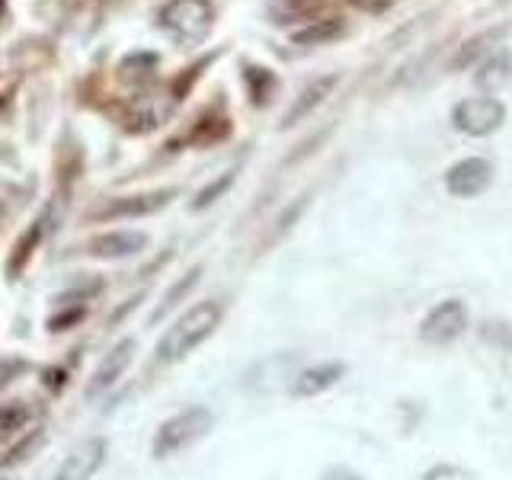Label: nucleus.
I'll use <instances>...</instances> for the list:
<instances>
[{
  "label": "nucleus",
  "instance_id": "nucleus-1",
  "mask_svg": "<svg viewBox=\"0 0 512 480\" xmlns=\"http://www.w3.org/2000/svg\"><path fill=\"white\" fill-rule=\"evenodd\" d=\"M221 317H224V308H221L218 301L192 304V308L176 317L173 324L167 327V333L160 336L157 362L160 365H173V362L186 359L192 349H199L208 340V336H212L221 327Z\"/></svg>",
  "mask_w": 512,
  "mask_h": 480
},
{
  "label": "nucleus",
  "instance_id": "nucleus-2",
  "mask_svg": "<svg viewBox=\"0 0 512 480\" xmlns=\"http://www.w3.org/2000/svg\"><path fill=\"white\" fill-rule=\"evenodd\" d=\"M215 426V413L208 407H186L180 413H173L170 420L157 426L154 439H151V455L154 458H173L192 448L199 439H205Z\"/></svg>",
  "mask_w": 512,
  "mask_h": 480
},
{
  "label": "nucleus",
  "instance_id": "nucleus-3",
  "mask_svg": "<svg viewBox=\"0 0 512 480\" xmlns=\"http://www.w3.org/2000/svg\"><path fill=\"white\" fill-rule=\"evenodd\" d=\"M157 26L180 45H199L215 26L212 0H167L157 13Z\"/></svg>",
  "mask_w": 512,
  "mask_h": 480
},
{
  "label": "nucleus",
  "instance_id": "nucleus-4",
  "mask_svg": "<svg viewBox=\"0 0 512 480\" xmlns=\"http://www.w3.org/2000/svg\"><path fill=\"white\" fill-rule=\"evenodd\" d=\"M506 122V103L500 96H468V100H458L452 106V125L455 132L468 135V138H487L493 132H500Z\"/></svg>",
  "mask_w": 512,
  "mask_h": 480
},
{
  "label": "nucleus",
  "instance_id": "nucleus-5",
  "mask_svg": "<svg viewBox=\"0 0 512 480\" xmlns=\"http://www.w3.org/2000/svg\"><path fill=\"white\" fill-rule=\"evenodd\" d=\"M468 327H471L468 304L461 298H445L439 304H432V308L423 314L416 333H420V340L429 346H448V343H455L458 336L468 333Z\"/></svg>",
  "mask_w": 512,
  "mask_h": 480
},
{
  "label": "nucleus",
  "instance_id": "nucleus-6",
  "mask_svg": "<svg viewBox=\"0 0 512 480\" xmlns=\"http://www.w3.org/2000/svg\"><path fill=\"white\" fill-rule=\"evenodd\" d=\"M180 189L167 186V189H154V192H135V196H116L109 199L106 205L93 208L90 221H125V218H144V215H154L160 208H167Z\"/></svg>",
  "mask_w": 512,
  "mask_h": 480
},
{
  "label": "nucleus",
  "instance_id": "nucleus-7",
  "mask_svg": "<svg viewBox=\"0 0 512 480\" xmlns=\"http://www.w3.org/2000/svg\"><path fill=\"white\" fill-rule=\"evenodd\" d=\"M493 160L487 157H464L445 170V192L455 199H477L493 186Z\"/></svg>",
  "mask_w": 512,
  "mask_h": 480
},
{
  "label": "nucleus",
  "instance_id": "nucleus-8",
  "mask_svg": "<svg viewBox=\"0 0 512 480\" xmlns=\"http://www.w3.org/2000/svg\"><path fill=\"white\" fill-rule=\"evenodd\" d=\"M295 362H298L295 352H276V356L260 359L253 368H247L244 388L253 391V394H272V391H279V388L288 391V384H292V378L298 372Z\"/></svg>",
  "mask_w": 512,
  "mask_h": 480
},
{
  "label": "nucleus",
  "instance_id": "nucleus-9",
  "mask_svg": "<svg viewBox=\"0 0 512 480\" xmlns=\"http://www.w3.org/2000/svg\"><path fill=\"white\" fill-rule=\"evenodd\" d=\"M340 87V74H320L314 80H308L298 93H295V100L292 106L285 109V116L279 122V128H292L298 122H304L308 116H314V109H320L327 103V96Z\"/></svg>",
  "mask_w": 512,
  "mask_h": 480
},
{
  "label": "nucleus",
  "instance_id": "nucleus-10",
  "mask_svg": "<svg viewBox=\"0 0 512 480\" xmlns=\"http://www.w3.org/2000/svg\"><path fill=\"white\" fill-rule=\"evenodd\" d=\"M346 375V362H317V365H304L295 372L292 384H288V394L298 400L320 397L324 391L336 388Z\"/></svg>",
  "mask_w": 512,
  "mask_h": 480
},
{
  "label": "nucleus",
  "instance_id": "nucleus-11",
  "mask_svg": "<svg viewBox=\"0 0 512 480\" xmlns=\"http://www.w3.org/2000/svg\"><path fill=\"white\" fill-rule=\"evenodd\" d=\"M106 452H109V442L106 439H100V436L84 439L68 458L61 461V468L55 471L52 480H90L96 471L103 468Z\"/></svg>",
  "mask_w": 512,
  "mask_h": 480
},
{
  "label": "nucleus",
  "instance_id": "nucleus-12",
  "mask_svg": "<svg viewBox=\"0 0 512 480\" xmlns=\"http://www.w3.org/2000/svg\"><path fill=\"white\" fill-rule=\"evenodd\" d=\"M148 247V234L144 231H106L96 234L84 244L87 256H96V260H125V256H135Z\"/></svg>",
  "mask_w": 512,
  "mask_h": 480
},
{
  "label": "nucleus",
  "instance_id": "nucleus-13",
  "mask_svg": "<svg viewBox=\"0 0 512 480\" xmlns=\"http://www.w3.org/2000/svg\"><path fill=\"white\" fill-rule=\"evenodd\" d=\"M135 359V340H119L116 346H112L103 362L96 365V372L90 378V394H100V391H109L112 384H116L122 375H125V368L132 365Z\"/></svg>",
  "mask_w": 512,
  "mask_h": 480
},
{
  "label": "nucleus",
  "instance_id": "nucleus-14",
  "mask_svg": "<svg viewBox=\"0 0 512 480\" xmlns=\"http://www.w3.org/2000/svg\"><path fill=\"white\" fill-rule=\"evenodd\" d=\"M327 10V0H269L266 20L279 29H288L295 23H314Z\"/></svg>",
  "mask_w": 512,
  "mask_h": 480
},
{
  "label": "nucleus",
  "instance_id": "nucleus-15",
  "mask_svg": "<svg viewBox=\"0 0 512 480\" xmlns=\"http://www.w3.org/2000/svg\"><path fill=\"white\" fill-rule=\"evenodd\" d=\"M506 32H509V23L484 29V32H477V36H471L468 42H461L458 55L452 58V71H464V68H471V64H477L484 55H493Z\"/></svg>",
  "mask_w": 512,
  "mask_h": 480
},
{
  "label": "nucleus",
  "instance_id": "nucleus-16",
  "mask_svg": "<svg viewBox=\"0 0 512 480\" xmlns=\"http://www.w3.org/2000/svg\"><path fill=\"white\" fill-rule=\"evenodd\" d=\"M509 80H512V52H506V48L487 55L484 61H480L477 74H474L477 90H484L487 96H493L496 90H503Z\"/></svg>",
  "mask_w": 512,
  "mask_h": 480
},
{
  "label": "nucleus",
  "instance_id": "nucleus-17",
  "mask_svg": "<svg viewBox=\"0 0 512 480\" xmlns=\"http://www.w3.org/2000/svg\"><path fill=\"white\" fill-rule=\"evenodd\" d=\"M340 36H346V20L343 16H320V20L308 23L304 29L292 32V42L301 48H314V45H330Z\"/></svg>",
  "mask_w": 512,
  "mask_h": 480
},
{
  "label": "nucleus",
  "instance_id": "nucleus-18",
  "mask_svg": "<svg viewBox=\"0 0 512 480\" xmlns=\"http://www.w3.org/2000/svg\"><path fill=\"white\" fill-rule=\"evenodd\" d=\"M170 116V103H160L154 96H144L132 106V112L125 116V132H135V135H144V132H154L157 125H164V119Z\"/></svg>",
  "mask_w": 512,
  "mask_h": 480
},
{
  "label": "nucleus",
  "instance_id": "nucleus-19",
  "mask_svg": "<svg viewBox=\"0 0 512 480\" xmlns=\"http://www.w3.org/2000/svg\"><path fill=\"white\" fill-rule=\"evenodd\" d=\"M244 87H247V96H250V103L256 109H263L272 103V96L279 93V77L272 74L269 68H263V64H244Z\"/></svg>",
  "mask_w": 512,
  "mask_h": 480
},
{
  "label": "nucleus",
  "instance_id": "nucleus-20",
  "mask_svg": "<svg viewBox=\"0 0 512 480\" xmlns=\"http://www.w3.org/2000/svg\"><path fill=\"white\" fill-rule=\"evenodd\" d=\"M199 276H202V266H192L183 279H176V282L167 288V295L160 298V304L154 308V314H151V324H157V320H164V317H167V314L176 308V304H180V301H183V298L192 292V288L199 285Z\"/></svg>",
  "mask_w": 512,
  "mask_h": 480
},
{
  "label": "nucleus",
  "instance_id": "nucleus-21",
  "mask_svg": "<svg viewBox=\"0 0 512 480\" xmlns=\"http://www.w3.org/2000/svg\"><path fill=\"white\" fill-rule=\"evenodd\" d=\"M157 64L160 58L154 52H132L119 61V80H125V84H144V80L154 77Z\"/></svg>",
  "mask_w": 512,
  "mask_h": 480
},
{
  "label": "nucleus",
  "instance_id": "nucleus-22",
  "mask_svg": "<svg viewBox=\"0 0 512 480\" xmlns=\"http://www.w3.org/2000/svg\"><path fill=\"white\" fill-rule=\"evenodd\" d=\"M39 237H42V224L36 221L20 240H16V247H13V253H10V263H7V276H10V279H16V276L23 272V266L29 263L32 250H36V244H39Z\"/></svg>",
  "mask_w": 512,
  "mask_h": 480
},
{
  "label": "nucleus",
  "instance_id": "nucleus-23",
  "mask_svg": "<svg viewBox=\"0 0 512 480\" xmlns=\"http://www.w3.org/2000/svg\"><path fill=\"white\" fill-rule=\"evenodd\" d=\"M228 132H231L228 116H212V112H208V116H202L199 125L189 132V141L192 144H215V141L228 138Z\"/></svg>",
  "mask_w": 512,
  "mask_h": 480
},
{
  "label": "nucleus",
  "instance_id": "nucleus-24",
  "mask_svg": "<svg viewBox=\"0 0 512 480\" xmlns=\"http://www.w3.org/2000/svg\"><path fill=\"white\" fill-rule=\"evenodd\" d=\"M237 173H240V167H228L221 176H215V180L208 183V186H202V189H199V196L192 199V208H196V212H202V208H208L212 202H218V199L224 196V192H228V189L234 186Z\"/></svg>",
  "mask_w": 512,
  "mask_h": 480
},
{
  "label": "nucleus",
  "instance_id": "nucleus-25",
  "mask_svg": "<svg viewBox=\"0 0 512 480\" xmlns=\"http://www.w3.org/2000/svg\"><path fill=\"white\" fill-rule=\"evenodd\" d=\"M420 480H480V477L471 468H464V464L442 461V464H432L429 471H423Z\"/></svg>",
  "mask_w": 512,
  "mask_h": 480
},
{
  "label": "nucleus",
  "instance_id": "nucleus-26",
  "mask_svg": "<svg viewBox=\"0 0 512 480\" xmlns=\"http://www.w3.org/2000/svg\"><path fill=\"white\" fill-rule=\"evenodd\" d=\"M26 423H29V407H23V404H4V407H0V436L23 429Z\"/></svg>",
  "mask_w": 512,
  "mask_h": 480
},
{
  "label": "nucleus",
  "instance_id": "nucleus-27",
  "mask_svg": "<svg viewBox=\"0 0 512 480\" xmlns=\"http://www.w3.org/2000/svg\"><path fill=\"white\" fill-rule=\"evenodd\" d=\"M42 436H45L42 429H32V432H29V439H23L20 445H13V448H10V455H7L4 461H0V464H4V468H13V464L26 461V458L32 455V448H36V445L42 442Z\"/></svg>",
  "mask_w": 512,
  "mask_h": 480
},
{
  "label": "nucleus",
  "instance_id": "nucleus-28",
  "mask_svg": "<svg viewBox=\"0 0 512 480\" xmlns=\"http://www.w3.org/2000/svg\"><path fill=\"white\" fill-rule=\"evenodd\" d=\"M29 372V365L23 359H16V356H0V391L10 388V384L26 375Z\"/></svg>",
  "mask_w": 512,
  "mask_h": 480
},
{
  "label": "nucleus",
  "instance_id": "nucleus-29",
  "mask_svg": "<svg viewBox=\"0 0 512 480\" xmlns=\"http://www.w3.org/2000/svg\"><path fill=\"white\" fill-rule=\"evenodd\" d=\"M317 480H368L365 474H359L356 468H349V464H330L317 474Z\"/></svg>",
  "mask_w": 512,
  "mask_h": 480
},
{
  "label": "nucleus",
  "instance_id": "nucleus-30",
  "mask_svg": "<svg viewBox=\"0 0 512 480\" xmlns=\"http://www.w3.org/2000/svg\"><path fill=\"white\" fill-rule=\"evenodd\" d=\"M346 4L352 10H359V13H368V16H381V13H388L397 0H346Z\"/></svg>",
  "mask_w": 512,
  "mask_h": 480
},
{
  "label": "nucleus",
  "instance_id": "nucleus-31",
  "mask_svg": "<svg viewBox=\"0 0 512 480\" xmlns=\"http://www.w3.org/2000/svg\"><path fill=\"white\" fill-rule=\"evenodd\" d=\"M301 212H304V199H301V202H298V205L292 208V212H285V215L279 218V231H288V228H292V221H295V218H298Z\"/></svg>",
  "mask_w": 512,
  "mask_h": 480
},
{
  "label": "nucleus",
  "instance_id": "nucleus-32",
  "mask_svg": "<svg viewBox=\"0 0 512 480\" xmlns=\"http://www.w3.org/2000/svg\"><path fill=\"white\" fill-rule=\"evenodd\" d=\"M4 10H7V0H0V16H4Z\"/></svg>",
  "mask_w": 512,
  "mask_h": 480
}]
</instances>
